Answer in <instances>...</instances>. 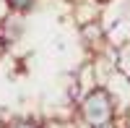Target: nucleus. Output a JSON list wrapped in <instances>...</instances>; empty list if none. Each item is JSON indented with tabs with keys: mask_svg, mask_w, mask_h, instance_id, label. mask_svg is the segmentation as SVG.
Masks as SVG:
<instances>
[{
	"mask_svg": "<svg viewBox=\"0 0 130 128\" xmlns=\"http://www.w3.org/2000/svg\"><path fill=\"white\" fill-rule=\"evenodd\" d=\"M26 31V16H16V13H8V18L0 24V37H3L5 45H13L24 37Z\"/></svg>",
	"mask_w": 130,
	"mask_h": 128,
	"instance_id": "f03ea898",
	"label": "nucleus"
},
{
	"mask_svg": "<svg viewBox=\"0 0 130 128\" xmlns=\"http://www.w3.org/2000/svg\"><path fill=\"white\" fill-rule=\"evenodd\" d=\"M3 128H44V120L26 115V118H13V120H8Z\"/></svg>",
	"mask_w": 130,
	"mask_h": 128,
	"instance_id": "39448f33",
	"label": "nucleus"
},
{
	"mask_svg": "<svg viewBox=\"0 0 130 128\" xmlns=\"http://www.w3.org/2000/svg\"><path fill=\"white\" fill-rule=\"evenodd\" d=\"M5 47H8V45L3 42V37H0V55H3V52H5Z\"/></svg>",
	"mask_w": 130,
	"mask_h": 128,
	"instance_id": "0eeeda50",
	"label": "nucleus"
},
{
	"mask_svg": "<svg viewBox=\"0 0 130 128\" xmlns=\"http://www.w3.org/2000/svg\"><path fill=\"white\" fill-rule=\"evenodd\" d=\"M120 120H122V128H130V105L125 107V112L120 115Z\"/></svg>",
	"mask_w": 130,
	"mask_h": 128,
	"instance_id": "423d86ee",
	"label": "nucleus"
},
{
	"mask_svg": "<svg viewBox=\"0 0 130 128\" xmlns=\"http://www.w3.org/2000/svg\"><path fill=\"white\" fill-rule=\"evenodd\" d=\"M115 66H117V73H122L125 79H130V39L125 45L115 47Z\"/></svg>",
	"mask_w": 130,
	"mask_h": 128,
	"instance_id": "7ed1b4c3",
	"label": "nucleus"
},
{
	"mask_svg": "<svg viewBox=\"0 0 130 128\" xmlns=\"http://www.w3.org/2000/svg\"><path fill=\"white\" fill-rule=\"evenodd\" d=\"M5 3H8V10H10V13H16V16H29L31 10H37L39 0H5Z\"/></svg>",
	"mask_w": 130,
	"mask_h": 128,
	"instance_id": "20e7f679",
	"label": "nucleus"
},
{
	"mask_svg": "<svg viewBox=\"0 0 130 128\" xmlns=\"http://www.w3.org/2000/svg\"><path fill=\"white\" fill-rule=\"evenodd\" d=\"M75 112H78V118L86 125L99 128V125L109 123V120H115L117 115H120V105H117L115 94L109 92V86L96 84L94 89H89L86 94H81L78 105H75Z\"/></svg>",
	"mask_w": 130,
	"mask_h": 128,
	"instance_id": "f257e3e1",
	"label": "nucleus"
}]
</instances>
